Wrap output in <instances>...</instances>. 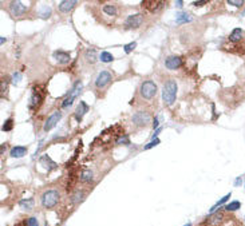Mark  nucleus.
<instances>
[{
  "label": "nucleus",
  "instance_id": "1",
  "mask_svg": "<svg viewBox=\"0 0 245 226\" xmlns=\"http://www.w3.org/2000/svg\"><path fill=\"white\" fill-rule=\"evenodd\" d=\"M177 82L173 79L167 80L163 86V90H162V99L167 106H172V104L176 102V98H177Z\"/></svg>",
  "mask_w": 245,
  "mask_h": 226
},
{
  "label": "nucleus",
  "instance_id": "2",
  "mask_svg": "<svg viewBox=\"0 0 245 226\" xmlns=\"http://www.w3.org/2000/svg\"><path fill=\"white\" fill-rule=\"evenodd\" d=\"M59 191L55 190V189H51V190H47L42 194V198H40V202H42L43 207L46 209H52L58 205L59 202Z\"/></svg>",
  "mask_w": 245,
  "mask_h": 226
},
{
  "label": "nucleus",
  "instance_id": "3",
  "mask_svg": "<svg viewBox=\"0 0 245 226\" xmlns=\"http://www.w3.org/2000/svg\"><path fill=\"white\" fill-rule=\"evenodd\" d=\"M139 94L143 99L150 100L156 96L157 94V84L153 80H145V82L141 83L139 86Z\"/></svg>",
  "mask_w": 245,
  "mask_h": 226
},
{
  "label": "nucleus",
  "instance_id": "4",
  "mask_svg": "<svg viewBox=\"0 0 245 226\" xmlns=\"http://www.w3.org/2000/svg\"><path fill=\"white\" fill-rule=\"evenodd\" d=\"M113 80V76H111V72L109 70H103L98 74L95 79V87L96 89H105L107 84H110Z\"/></svg>",
  "mask_w": 245,
  "mask_h": 226
},
{
  "label": "nucleus",
  "instance_id": "5",
  "mask_svg": "<svg viewBox=\"0 0 245 226\" xmlns=\"http://www.w3.org/2000/svg\"><path fill=\"white\" fill-rule=\"evenodd\" d=\"M8 9H9V12H11L12 16H22V15H24V13L27 12L26 4H23V3L19 2V0H15V2L9 3Z\"/></svg>",
  "mask_w": 245,
  "mask_h": 226
},
{
  "label": "nucleus",
  "instance_id": "6",
  "mask_svg": "<svg viewBox=\"0 0 245 226\" xmlns=\"http://www.w3.org/2000/svg\"><path fill=\"white\" fill-rule=\"evenodd\" d=\"M42 102H43V92H40V91L38 90V87H33L31 98H30V104H28L30 110L38 109Z\"/></svg>",
  "mask_w": 245,
  "mask_h": 226
},
{
  "label": "nucleus",
  "instance_id": "7",
  "mask_svg": "<svg viewBox=\"0 0 245 226\" xmlns=\"http://www.w3.org/2000/svg\"><path fill=\"white\" fill-rule=\"evenodd\" d=\"M143 22V16L141 13H135V15H130L127 16L126 22H125V27L129 30H134V28H138V27L142 24Z\"/></svg>",
  "mask_w": 245,
  "mask_h": 226
},
{
  "label": "nucleus",
  "instance_id": "8",
  "mask_svg": "<svg viewBox=\"0 0 245 226\" xmlns=\"http://www.w3.org/2000/svg\"><path fill=\"white\" fill-rule=\"evenodd\" d=\"M60 119H62V113H60V111H55V113H52L51 115L47 118V120H46V123H44V127H43V130H44V131L52 130L54 127L58 124V122H59Z\"/></svg>",
  "mask_w": 245,
  "mask_h": 226
},
{
  "label": "nucleus",
  "instance_id": "9",
  "mask_svg": "<svg viewBox=\"0 0 245 226\" xmlns=\"http://www.w3.org/2000/svg\"><path fill=\"white\" fill-rule=\"evenodd\" d=\"M150 122V115L146 111H138L133 115V123L137 126H146Z\"/></svg>",
  "mask_w": 245,
  "mask_h": 226
},
{
  "label": "nucleus",
  "instance_id": "10",
  "mask_svg": "<svg viewBox=\"0 0 245 226\" xmlns=\"http://www.w3.org/2000/svg\"><path fill=\"white\" fill-rule=\"evenodd\" d=\"M181 64H182V58L181 56L172 55L169 58H166V60H165V66L169 70H177L181 67Z\"/></svg>",
  "mask_w": 245,
  "mask_h": 226
},
{
  "label": "nucleus",
  "instance_id": "11",
  "mask_svg": "<svg viewBox=\"0 0 245 226\" xmlns=\"http://www.w3.org/2000/svg\"><path fill=\"white\" fill-rule=\"evenodd\" d=\"M52 56L55 58V60L59 63V64H68L70 60H71V56H70L68 52L60 51V50H58V51H54Z\"/></svg>",
  "mask_w": 245,
  "mask_h": 226
},
{
  "label": "nucleus",
  "instance_id": "12",
  "mask_svg": "<svg viewBox=\"0 0 245 226\" xmlns=\"http://www.w3.org/2000/svg\"><path fill=\"white\" fill-rule=\"evenodd\" d=\"M78 4L76 2H72V0H65V2H60L58 4V9L62 13H68L70 11H72L75 8V5Z\"/></svg>",
  "mask_w": 245,
  "mask_h": 226
},
{
  "label": "nucleus",
  "instance_id": "13",
  "mask_svg": "<svg viewBox=\"0 0 245 226\" xmlns=\"http://www.w3.org/2000/svg\"><path fill=\"white\" fill-rule=\"evenodd\" d=\"M87 111H89V106H87V103L85 102V100H80L79 104H78V107H76V111H75V119H76V122H80V120H82L83 115H85Z\"/></svg>",
  "mask_w": 245,
  "mask_h": 226
},
{
  "label": "nucleus",
  "instance_id": "14",
  "mask_svg": "<svg viewBox=\"0 0 245 226\" xmlns=\"http://www.w3.org/2000/svg\"><path fill=\"white\" fill-rule=\"evenodd\" d=\"M27 147L26 146H15L12 147L11 151H9V157L11 158H22L27 154Z\"/></svg>",
  "mask_w": 245,
  "mask_h": 226
},
{
  "label": "nucleus",
  "instance_id": "15",
  "mask_svg": "<svg viewBox=\"0 0 245 226\" xmlns=\"http://www.w3.org/2000/svg\"><path fill=\"white\" fill-rule=\"evenodd\" d=\"M40 165L42 166H44L47 170H54V169H56L58 167V165L54 162L51 158L48 157V155H43L42 158H40Z\"/></svg>",
  "mask_w": 245,
  "mask_h": 226
},
{
  "label": "nucleus",
  "instance_id": "16",
  "mask_svg": "<svg viewBox=\"0 0 245 226\" xmlns=\"http://www.w3.org/2000/svg\"><path fill=\"white\" fill-rule=\"evenodd\" d=\"M192 20H193L192 15H190V13H187V12H178L176 15V23H177V24L189 23V22H192Z\"/></svg>",
  "mask_w": 245,
  "mask_h": 226
},
{
  "label": "nucleus",
  "instance_id": "17",
  "mask_svg": "<svg viewBox=\"0 0 245 226\" xmlns=\"http://www.w3.org/2000/svg\"><path fill=\"white\" fill-rule=\"evenodd\" d=\"M142 5H150L149 7V8H147V9H149V11H158V9H161V8H162V7L163 5H165V3H163V2H143L142 3Z\"/></svg>",
  "mask_w": 245,
  "mask_h": 226
},
{
  "label": "nucleus",
  "instance_id": "18",
  "mask_svg": "<svg viewBox=\"0 0 245 226\" xmlns=\"http://www.w3.org/2000/svg\"><path fill=\"white\" fill-rule=\"evenodd\" d=\"M93 178H94V174L91 170H83L82 173H80V182H83V183H90V182H93Z\"/></svg>",
  "mask_w": 245,
  "mask_h": 226
},
{
  "label": "nucleus",
  "instance_id": "19",
  "mask_svg": "<svg viewBox=\"0 0 245 226\" xmlns=\"http://www.w3.org/2000/svg\"><path fill=\"white\" fill-rule=\"evenodd\" d=\"M241 38H243V30L241 28H234L229 35V40L230 42H240Z\"/></svg>",
  "mask_w": 245,
  "mask_h": 226
},
{
  "label": "nucleus",
  "instance_id": "20",
  "mask_svg": "<svg viewBox=\"0 0 245 226\" xmlns=\"http://www.w3.org/2000/svg\"><path fill=\"white\" fill-rule=\"evenodd\" d=\"M85 59L87 60L89 63H95L96 62V51L94 48H89L86 51V54H85Z\"/></svg>",
  "mask_w": 245,
  "mask_h": 226
},
{
  "label": "nucleus",
  "instance_id": "21",
  "mask_svg": "<svg viewBox=\"0 0 245 226\" xmlns=\"http://www.w3.org/2000/svg\"><path fill=\"white\" fill-rule=\"evenodd\" d=\"M230 197H232V193L226 194V195H225V197H224V198H221V200H220L219 202H216V203H214V205H213V206H212V207H210L209 213H210V214H212V213H214V211H216V210H217V207H220V206H221V205H224V203H225V202H226L228 200H230Z\"/></svg>",
  "mask_w": 245,
  "mask_h": 226
},
{
  "label": "nucleus",
  "instance_id": "22",
  "mask_svg": "<svg viewBox=\"0 0 245 226\" xmlns=\"http://www.w3.org/2000/svg\"><path fill=\"white\" fill-rule=\"evenodd\" d=\"M99 59H100V62L102 63H110V62H113L114 60V56L109 51H102L100 52V55H99Z\"/></svg>",
  "mask_w": 245,
  "mask_h": 226
},
{
  "label": "nucleus",
  "instance_id": "23",
  "mask_svg": "<svg viewBox=\"0 0 245 226\" xmlns=\"http://www.w3.org/2000/svg\"><path fill=\"white\" fill-rule=\"evenodd\" d=\"M83 198H85V193H83L82 190H76L75 193L72 194L71 197V202L72 203H78V202H82Z\"/></svg>",
  "mask_w": 245,
  "mask_h": 226
},
{
  "label": "nucleus",
  "instance_id": "24",
  "mask_svg": "<svg viewBox=\"0 0 245 226\" xmlns=\"http://www.w3.org/2000/svg\"><path fill=\"white\" fill-rule=\"evenodd\" d=\"M241 207V202L240 201H233L230 203H228L225 206V210L226 211H236V210H240Z\"/></svg>",
  "mask_w": 245,
  "mask_h": 226
},
{
  "label": "nucleus",
  "instance_id": "25",
  "mask_svg": "<svg viewBox=\"0 0 245 226\" xmlns=\"http://www.w3.org/2000/svg\"><path fill=\"white\" fill-rule=\"evenodd\" d=\"M103 12L106 13V15H109V16H115L117 15V7L115 5H110V4H107V5H103Z\"/></svg>",
  "mask_w": 245,
  "mask_h": 226
},
{
  "label": "nucleus",
  "instance_id": "26",
  "mask_svg": "<svg viewBox=\"0 0 245 226\" xmlns=\"http://www.w3.org/2000/svg\"><path fill=\"white\" fill-rule=\"evenodd\" d=\"M19 206L22 209H26V210H30L33 206V200L32 198H28V200H22L19 202Z\"/></svg>",
  "mask_w": 245,
  "mask_h": 226
},
{
  "label": "nucleus",
  "instance_id": "27",
  "mask_svg": "<svg viewBox=\"0 0 245 226\" xmlns=\"http://www.w3.org/2000/svg\"><path fill=\"white\" fill-rule=\"evenodd\" d=\"M39 16L43 19H48L50 16H51V8H50V7H43L42 11L39 12Z\"/></svg>",
  "mask_w": 245,
  "mask_h": 226
},
{
  "label": "nucleus",
  "instance_id": "28",
  "mask_svg": "<svg viewBox=\"0 0 245 226\" xmlns=\"http://www.w3.org/2000/svg\"><path fill=\"white\" fill-rule=\"evenodd\" d=\"M221 220H222V213H221V211L220 213L217 211V213H214V214H212L209 217V221L212 222V224H217V222H220Z\"/></svg>",
  "mask_w": 245,
  "mask_h": 226
},
{
  "label": "nucleus",
  "instance_id": "29",
  "mask_svg": "<svg viewBox=\"0 0 245 226\" xmlns=\"http://www.w3.org/2000/svg\"><path fill=\"white\" fill-rule=\"evenodd\" d=\"M12 124H13V120H12V118H8V119H7L5 122L3 123V126H2V130H3V131H9V130H12Z\"/></svg>",
  "mask_w": 245,
  "mask_h": 226
},
{
  "label": "nucleus",
  "instance_id": "30",
  "mask_svg": "<svg viewBox=\"0 0 245 226\" xmlns=\"http://www.w3.org/2000/svg\"><path fill=\"white\" fill-rule=\"evenodd\" d=\"M26 226H39V221L36 217H30L26 221Z\"/></svg>",
  "mask_w": 245,
  "mask_h": 226
},
{
  "label": "nucleus",
  "instance_id": "31",
  "mask_svg": "<svg viewBox=\"0 0 245 226\" xmlns=\"http://www.w3.org/2000/svg\"><path fill=\"white\" fill-rule=\"evenodd\" d=\"M135 47H137V43H135V42H131V43H129V44H125V46H123V50H125L126 54H130L134 48H135Z\"/></svg>",
  "mask_w": 245,
  "mask_h": 226
},
{
  "label": "nucleus",
  "instance_id": "32",
  "mask_svg": "<svg viewBox=\"0 0 245 226\" xmlns=\"http://www.w3.org/2000/svg\"><path fill=\"white\" fill-rule=\"evenodd\" d=\"M159 142L161 141L158 139V138H156V139H153L150 143H147L145 147H143V150H149V149H152V147H154V146H157V144H159Z\"/></svg>",
  "mask_w": 245,
  "mask_h": 226
},
{
  "label": "nucleus",
  "instance_id": "33",
  "mask_svg": "<svg viewBox=\"0 0 245 226\" xmlns=\"http://www.w3.org/2000/svg\"><path fill=\"white\" fill-rule=\"evenodd\" d=\"M129 137L127 135H123L122 138H119L118 141H117V144H129Z\"/></svg>",
  "mask_w": 245,
  "mask_h": 226
},
{
  "label": "nucleus",
  "instance_id": "34",
  "mask_svg": "<svg viewBox=\"0 0 245 226\" xmlns=\"http://www.w3.org/2000/svg\"><path fill=\"white\" fill-rule=\"evenodd\" d=\"M20 79H22V74H20V72H15V74H13V76H12V83L13 84H18V82H19Z\"/></svg>",
  "mask_w": 245,
  "mask_h": 226
},
{
  "label": "nucleus",
  "instance_id": "35",
  "mask_svg": "<svg viewBox=\"0 0 245 226\" xmlns=\"http://www.w3.org/2000/svg\"><path fill=\"white\" fill-rule=\"evenodd\" d=\"M228 4H229V5H234V7H241V5L244 4V2H243V0H240V2H236V0H229V2H228Z\"/></svg>",
  "mask_w": 245,
  "mask_h": 226
},
{
  "label": "nucleus",
  "instance_id": "36",
  "mask_svg": "<svg viewBox=\"0 0 245 226\" xmlns=\"http://www.w3.org/2000/svg\"><path fill=\"white\" fill-rule=\"evenodd\" d=\"M158 116H156V118H154V120H153V127H154V129H158Z\"/></svg>",
  "mask_w": 245,
  "mask_h": 226
},
{
  "label": "nucleus",
  "instance_id": "37",
  "mask_svg": "<svg viewBox=\"0 0 245 226\" xmlns=\"http://www.w3.org/2000/svg\"><path fill=\"white\" fill-rule=\"evenodd\" d=\"M206 4V2L204 0V2H194L193 3V5H196V7H201V5H205Z\"/></svg>",
  "mask_w": 245,
  "mask_h": 226
},
{
  "label": "nucleus",
  "instance_id": "38",
  "mask_svg": "<svg viewBox=\"0 0 245 226\" xmlns=\"http://www.w3.org/2000/svg\"><path fill=\"white\" fill-rule=\"evenodd\" d=\"M161 131H162V127H158V129L156 130V133H154V135H153V139H154V138H157V135H158V134L161 133Z\"/></svg>",
  "mask_w": 245,
  "mask_h": 226
},
{
  "label": "nucleus",
  "instance_id": "39",
  "mask_svg": "<svg viewBox=\"0 0 245 226\" xmlns=\"http://www.w3.org/2000/svg\"><path fill=\"white\" fill-rule=\"evenodd\" d=\"M241 185V177H239L236 181H234V186H240Z\"/></svg>",
  "mask_w": 245,
  "mask_h": 226
},
{
  "label": "nucleus",
  "instance_id": "40",
  "mask_svg": "<svg viewBox=\"0 0 245 226\" xmlns=\"http://www.w3.org/2000/svg\"><path fill=\"white\" fill-rule=\"evenodd\" d=\"M182 4H184L182 2H176V5L178 7V8H182Z\"/></svg>",
  "mask_w": 245,
  "mask_h": 226
},
{
  "label": "nucleus",
  "instance_id": "41",
  "mask_svg": "<svg viewBox=\"0 0 245 226\" xmlns=\"http://www.w3.org/2000/svg\"><path fill=\"white\" fill-rule=\"evenodd\" d=\"M5 42H7V39H5V38H3V36H2V38H0V43H2V44H4Z\"/></svg>",
  "mask_w": 245,
  "mask_h": 226
},
{
  "label": "nucleus",
  "instance_id": "42",
  "mask_svg": "<svg viewBox=\"0 0 245 226\" xmlns=\"http://www.w3.org/2000/svg\"><path fill=\"white\" fill-rule=\"evenodd\" d=\"M4 150H5V144H2V154L4 153Z\"/></svg>",
  "mask_w": 245,
  "mask_h": 226
},
{
  "label": "nucleus",
  "instance_id": "43",
  "mask_svg": "<svg viewBox=\"0 0 245 226\" xmlns=\"http://www.w3.org/2000/svg\"><path fill=\"white\" fill-rule=\"evenodd\" d=\"M184 226H192V224L189 222V224H186V225H184Z\"/></svg>",
  "mask_w": 245,
  "mask_h": 226
}]
</instances>
